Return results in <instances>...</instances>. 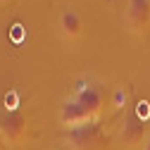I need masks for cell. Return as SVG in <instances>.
<instances>
[{"label": "cell", "mask_w": 150, "mask_h": 150, "mask_svg": "<svg viewBox=\"0 0 150 150\" xmlns=\"http://www.w3.org/2000/svg\"><path fill=\"white\" fill-rule=\"evenodd\" d=\"M0 129H3L5 143H19L26 136V117L17 110H7L0 117Z\"/></svg>", "instance_id": "1"}, {"label": "cell", "mask_w": 150, "mask_h": 150, "mask_svg": "<svg viewBox=\"0 0 150 150\" xmlns=\"http://www.w3.org/2000/svg\"><path fill=\"white\" fill-rule=\"evenodd\" d=\"M126 24L134 33H143L150 24V0H129Z\"/></svg>", "instance_id": "2"}, {"label": "cell", "mask_w": 150, "mask_h": 150, "mask_svg": "<svg viewBox=\"0 0 150 150\" xmlns=\"http://www.w3.org/2000/svg\"><path fill=\"white\" fill-rule=\"evenodd\" d=\"M74 100H76V103L88 112V115H91V119H96L98 112L103 110V93H100L98 86H86V88H81L76 96H74Z\"/></svg>", "instance_id": "3"}, {"label": "cell", "mask_w": 150, "mask_h": 150, "mask_svg": "<svg viewBox=\"0 0 150 150\" xmlns=\"http://www.w3.org/2000/svg\"><path fill=\"white\" fill-rule=\"evenodd\" d=\"M98 136H100V129H98V124L96 122H88V124H81V126H76L71 131V145L74 148H79V150H91L93 148V143H98Z\"/></svg>", "instance_id": "4"}, {"label": "cell", "mask_w": 150, "mask_h": 150, "mask_svg": "<svg viewBox=\"0 0 150 150\" xmlns=\"http://www.w3.org/2000/svg\"><path fill=\"white\" fill-rule=\"evenodd\" d=\"M60 119H62L64 126H71V129H76V126H81V124L93 122L91 115H88V112H86L76 100H67V103L62 105V110H60Z\"/></svg>", "instance_id": "5"}, {"label": "cell", "mask_w": 150, "mask_h": 150, "mask_svg": "<svg viewBox=\"0 0 150 150\" xmlns=\"http://www.w3.org/2000/svg\"><path fill=\"white\" fill-rule=\"evenodd\" d=\"M60 31L64 38H79L81 36V19L74 10H64L60 17Z\"/></svg>", "instance_id": "6"}, {"label": "cell", "mask_w": 150, "mask_h": 150, "mask_svg": "<svg viewBox=\"0 0 150 150\" xmlns=\"http://www.w3.org/2000/svg\"><path fill=\"white\" fill-rule=\"evenodd\" d=\"M122 141H124L126 145H136V143H141V141H143V119H138V117L131 119V122L124 126Z\"/></svg>", "instance_id": "7"}, {"label": "cell", "mask_w": 150, "mask_h": 150, "mask_svg": "<svg viewBox=\"0 0 150 150\" xmlns=\"http://www.w3.org/2000/svg\"><path fill=\"white\" fill-rule=\"evenodd\" d=\"M148 115H150V105H148V103H138V112H136V117H138V119H145Z\"/></svg>", "instance_id": "8"}, {"label": "cell", "mask_w": 150, "mask_h": 150, "mask_svg": "<svg viewBox=\"0 0 150 150\" xmlns=\"http://www.w3.org/2000/svg\"><path fill=\"white\" fill-rule=\"evenodd\" d=\"M124 100H126V96H124L122 91H117V93H115V105H117V107H122V103H124Z\"/></svg>", "instance_id": "9"}, {"label": "cell", "mask_w": 150, "mask_h": 150, "mask_svg": "<svg viewBox=\"0 0 150 150\" xmlns=\"http://www.w3.org/2000/svg\"><path fill=\"white\" fill-rule=\"evenodd\" d=\"M14 100H17V93H7V96H5V103H7V107H14Z\"/></svg>", "instance_id": "10"}, {"label": "cell", "mask_w": 150, "mask_h": 150, "mask_svg": "<svg viewBox=\"0 0 150 150\" xmlns=\"http://www.w3.org/2000/svg\"><path fill=\"white\" fill-rule=\"evenodd\" d=\"M143 150H150V136H148V138L143 141Z\"/></svg>", "instance_id": "11"}, {"label": "cell", "mask_w": 150, "mask_h": 150, "mask_svg": "<svg viewBox=\"0 0 150 150\" xmlns=\"http://www.w3.org/2000/svg\"><path fill=\"white\" fill-rule=\"evenodd\" d=\"M3 143H5V136H3V129H0V148H3Z\"/></svg>", "instance_id": "12"}, {"label": "cell", "mask_w": 150, "mask_h": 150, "mask_svg": "<svg viewBox=\"0 0 150 150\" xmlns=\"http://www.w3.org/2000/svg\"><path fill=\"white\" fill-rule=\"evenodd\" d=\"M0 3H7V0H0Z\"/></svg>", "instance_id": "13"}]
</instances>
